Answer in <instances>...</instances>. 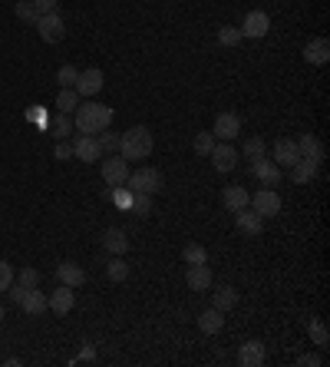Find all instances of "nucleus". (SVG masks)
<instances>
[{"label":"nucleus","instance_id":"nucleus-1","mask_svg":"<svg viewBox=\"0 0 330 367\" xmlns=\"http://www.w3.org/2000/svg\"><path fill=\"white\" fill-rule=\"evenodd\" d=\"M113 106H103V103H83L79 100V106L73 109V126L76 133H86V136H99L103 129H109L113 126Z\"/></svg>","mask_w":330,"mask_h":367},{"label":"nucleus","instance_id":"nucleus-2","mask_svg":"<svg viewBox=\"0 0 330 367\" xmlns=\"http://www.w3.org/2000/svg\"><path fill=\"white\" fill-rule=\"evenodd\" d=\"M152 146H155V136H152L149 126H129L126 133H119V156L126 159V162L149 159Z\"/></svg>","mask_w":330,"mask_h":367},{"label":"nucleus","instance_id":"nucleus-3","mask_svg":"<svg viewBox=\"0 0 330 367\" xmlns=\"http://www.w3.org/2000/svg\"><path fill=\"white\" fill-rule=\"evenodd\" d=\"M126 189H133V192H149V196H159L165 189V179L159 169H135V172H129V179H126Z\"/></svg>","mask_w":330,"mask_h":367},{"label":"nucleus","instance_id":"nucleus-4","mask_svg":"<svg viewBox=\"0 0 330 367\" xmlns=\"http://www.w3.org/2000/svg\"><path fill=\"white\" fill-rule=\"evenodd\" d=\"M37 33H40V40L43 44H60L63 37H66V23H63V17L57 10H50V14H40V20L33 23Z\"/></svg>","mask_w":330,"mask_h":367},{"label":"nucleus","instance_id":"nucleus-5","mask_svg":"<svg viewBox=\"0 0 330 367\" xmlns=\"http://www.w3.org/2000/svg\"><path fill=\"white\" fill-rule=\"evenodd\" d=\"M99 172H103V182L109 185V189H119V185H126V179H129V162L116 153L99 162Z\"/></svg>","mask_w":330,"mask_h":367},{"label":"nucleus","instance_id":"nucleus-6","mask_svg":"<svg viewBox=\"0 0 330 367\" xmlns=\"http://www.w3.org/2000/svg\"><path fill=\"white\" fill-rule=\"evenodd\" d=\"M251 176H255L264 189H274V185H281V179H284V169L278 166L274 159L261 156V159H255V162H251Z\"/></svg>","mask_w":330,"mask_h":367},{"label":"nucleus","instance_id":"nucleus-7","mask_svg":"<svg viewBox=\"0 0 330 367\" xmlns=\"http://www.w3.org/2000/svg\"><path fill=\"white\" fill-rule=\"evenodd\" d=\"M248 205H251L261 218H274V215H281V196H278L274 189H258L255 196L248 199Z\"/></svg>","mask_w":330,"mask_h":367},{"label":"nucleus","instance_id":"nucleus-8","mask_svg":"<svg viewBox=\"0 0 330 367\" xmlns=\"http://www.w3.org/2000/svg\"><path fill=\"white\" fill-rule=\"evenodd\" d=\"M73 156L79 159V162H99V159H103L99 139L86 136V133H76V136H73Z\"/></svg>","mask_w":330,"mask_h":367},{"label":"nucleus","instance_id":"nucleus-9","mask_svg":"<svg viewBox=\"0 0 330 367\" xmlns=\"http://www.w3.org/2000/svg\"><path fill=\"white\" fill-rule=\"evenodd\" d=\"M211 136L222 139V142H231V139L241 136V116L238 113H218V120L211 126Z\"/></svg>","mask_w":330,"mask_h":367},{"label":"nucleus","instance_id":"nucleus-10","mask_svg":"<svg viewBox=\"0 0 330 367\" xmlns=\"http://www.w3.org/2000/svg\"><path fill=\"white\" fill-rule=\"evenodd\" d=\"M103 83H106L103 70H96V66H93V70H79L73 90L79 93V100H90V96H96V93L103 90Z\"/></svg>","mask_w":330,"mask_h":367},{"label":"nucleus","instance_id":"nucleus-11","mask_svg":"<svg viewBox=\"0 0 330 367\" xmlns=\"http://www.w3.org/2000/svg\"><path fill=\"white\" fill-rule=\"evenodd\" d=\"M238 30H241V37H248V40H261V37H268V30H271V17L264 14V10H251Z\"/></svg>","mask_w":330,"mask_h":367},{"label":"nucleus","instance_id":"nucleus-12","mask_svg":"<svg viewBox=\"0 0 330 367\" xmlns=\"http://www.w3.org/2000/svg\"><path fill=\"white\" fill-rule=\"evenodd\" d=\"M235 225H238L241 235H248V238H258L261 232H264V218L251 209V205H244V209H238L235 212Z\"/></svg>","mask_w":330,"mask_h":367},{"label":"nucleus","instance_id":"nucleus-13","mask_svg":"<svg viewBox=\"0 0 330 367\" xmlns=\"http://www.w3.org/2000/svg\"><path fill=\"white\" fill-rule=\"evenodd\" d=\"M208 159H211V166L218 169V172H231V169L238 166V149L231 146V142H215V149L208 153Z\"/></svg>","mask_w":330,"mask_h":367},{"label":"nucleus","instance_id":"nucleus-14","mask_svg":"<svg viewBox=\"0 0 330 367\" xmlns=\"http://www.w3.org/2000/svg\"><path fill=\"white\" fill-rule=\"evenodd\" d=\"M17 308H20L23 314H30V318H40V314H46V294L40 291V285H37V288H23V294H20Z\"/></svg>","mask_w":330,"mask_h":367},{"label":"nucleus","instance_id":"nucleus-15","mask_svg":"<svg viewBox=\"0 0 330 367\" xmlns=\"http://www.w3.org/2000/svg\"><path fill=\"white\" fill-rule=\"evenodd\" d=\"M73 305H76V288H70V285H60V288L46 298V308H50L53 314H60V318L63 314H70Z\"/></svg>","mask_w":330,"mask_h":367},{"label":"nucleus","instance_id":"nucleus-16","mask_svg":"<svg viewBox=\"0 0 330 367\" xmlns=\"http://www.w3.org/2000/svg\"><path fill=\"white\" fill-rule=\"evenodd\" d=\"M185 285H188L192 291H211L215 275H211L208 261H202V265H188V272H185Z\"/></svg>","mask_w":330,"mask_h":367},{"label":"nucleus","instance_id":"nucleus-17","mask_svg":"<svg viewBox=\"0 0 330 367\" xmlns=\"http://www.w3.org/2000/svg\"><path fill=\"white\" fill-rule=\"evenodd\" d=\"M271 159H274V162H278L281 169H291L300 159L298 142H294V139H284V136H281L278 142H274V149H271Z\"/></svg>","mask_w":330,"mask_h":367},{"label":"nucleus","instance_id":"nucleus-18","mask_svg":"<svg viewBox=\"0 0 330 367\" xmlns=\"http://www.w3.org/2000/svg\"><path fill=\"white\" fill-rule=\"evenodd\" d=\"M287 172H291V182L294 185H311L317 179V172H320V162H314V159H298Z\"/></svg>","mask_w":330,"mask_h":367},{"label":"nucleus","instance_id":"nucleus-19","mask_svg":"<svg viewBox=\"0 0 330 367\" xmlns=\"http://www.w3.org/2000/svg\"><path fill=\"white\" fill-rule=\"evenodd\" d=\"M304 60L314 63V66H324V63L330 60L327 37H314V40H307V46H304Z\"/></svg>","mask_w":330,"mask_h":367},{"label":"nucleus","instance_id":"nucleus-20","mask_svg":"<svg viewBox=\"0 0 330 367\" xmlns=\"http://www.w3.org/2000/svg\"><path fill=\"white\" fill-rule=\"evenodd\" d=\"M294 142H298L300 159H314V162H324V142H320L314 133H304V136L294 139Z\"/></svg>","mask_w":330,"mask_h":367},{"label":"nucleus","instance_id":"nucleus-21","mask_svg":"<svg viewBox=\"0 0 330 367\" xmlns=\"http://www.w3.org/2000/svg\"><path fill=\"white\" fill-rule=\"evenodd\" d=\"M57 278H60V285L79 288V285L86 281V272H83V265H76V261H60V265H57Z\"/></svg>","mask_w":330,"mask_h":367},{"label":"nucleus","instance_id":"nucleus-22","mask_svg":"<svg viewBox=\"0 0 330 367\" xmlns=\"http://www.w3.org/2000/svg\"><path fill=\"white\" fill-rule=\"evenodd\" d=\"M238 364L241 367L264 364V344H261V341H244V344L238 348Z\"/></svg>","mask_w":330,"mask_h":367},{"label":"nucleus","instance_id":"nucleus-23","mask_svg":"<svg viewBox=\"0 0 330 367\" xmlns=\"http://www.w3.org/2000/svg\"><path fill=\"white\" fill-rule=\"evenodd\" d=\"M248 199H251V192H248L244 185H225V189H222V202H225L228 212H238V209H244V205H248Z\"/></svg>","mask_w":330,"mask_h":367},{"label":"nucleus","instance_id":"nucleus-24","mask_svg":"<svg viewBox=\"0 0 330 367\" xmlns=\"http://www.w3.org/2000/svg\"><path fill=\"white\" fill-rule=\"evenodd\" d=\"M103 248L109 255H126V252H129V235L122 229H106L103 232Z\"/></svg>","mask_w":330,"mask_h":367},{"label":"nucleus","instance_id":"nucleus-25","mask_svg":"<svg viewBox=\"0 0 330 367\" xmlns=\"http://www.w3.org/2000/svg\"><path fill=\"white\" fill-rule=\"evenodd\" d=\"M198 328H202L205 335H218V331L225 328V311H218V308H205V311L198 314Z\"/></svg>","mask_w":330,"mask_h":367},{"label":"nucleus","instance_id":"nucleus-26","mask_svg":"<svg viewBox=\"0 0 330 367\" xmlns=\"http://www.w3.org/2000/svg\"><path fill=\"white\" fill-rule=\"evenodd\" d=\"M238 305V291L231 288V285H222V288L211 291V308H218V311H231V308Z\"/></svg>","mask_w":330,"mask_h":367},{"label":"nucleus","instance_id":"nucleus-27","mask_svg":"<svg viewBox=\"0 0 330 367\" xmlns=\"http://www.w3.org/2000/svg\"><path fill=\"white\" fill-rule=\"evenodd\" d=\"M73 116L70 113H57V116H50V136L53 139H70L73 136Z\"/></svg>","mask_w":330,"mask_h":367},{"label":"nucleus","instance_id":"nucleus-28","mask_svg":"<svg viewBox=\"0 0 330 367\" xmlns=\"http://www.w3.org/2000/svg\"><path fill=\"white\" fill-rule=\"evenodd\" d=\"M307 335H311V341H314L317 348H327V344H330L327 324L320 321V318H311V321H307Z\"/></svg>","mask_w":330,"mask_h":367},{"label":"nucleus","instance_id":"nucleus-29","mask_svg":"<svg viewBox=\"0 0 330 367\" xmlns=\"http://www.w3.org/2000/svg\"><path fill=\"white\" fill-rule=\"evenodd\" d=\"M182 261H185V265H202V261H208V252H205V245L188 242L185 248H182Z\"/></svg>","mask_w":330,"mask_h":367},{"label":"nucleus","instance_id":"nucleus-30","mask_svg":"<svg viewBox=\"0 0 330 367\" xmlns=\"http://www.w3.org/2000/svg\"><path fill=\"white\" fill-rule=\"evenodd\" d=\"M106 275H109V281H126V278H129L126 258H122V255H113V261L106 265Z\"/></svg>","mask_w":330,"mask_h":367},{"label":"nucleus","instance_id":"nucleus-31","mask_svg":"<svg viewBox=\"0 0 330 367\" xmlns=\"http://www.w3.org/2000/svg\"><path fill=\"white\" fill-rule=\"evenodd\" d=\"M76 106H79V93H76L73 86H70V90H60V93H57V109H60V113H70V116H73Z\"/></svg>","mask_w":330,"mask_h":367},{"label":"nucleus","instance_id":"nucleus-32","mask_svg":"<svg viewBox=\"0 0 330 367\" xmlns=\"http://www.w3.org/2000/svg\"><path fill=\"white\" fill-rule=\"evenodd\" d=\"M241 153H244V159L255 162V159H261V156H268V142H264L261 136H255V139H248V142L241 146Z\"/></svg>","mask_w":330,"mask_h":367},{"label":"nucleus","instance_id":"nucleus-33","mask_svg":"<svg viewBox=\"0 0 330 367\" xmlns=\"http://www.w3.org/2000/svg\"><path fill=\"white\" fill-rule=\"evenodd\" d=\"M14 14L23 20V23H37L40 20V10L33 7V0H17V7H14Z\"/></svg>","mask_w":330,"mask_h":367},{"label":"nucleus","instance_id":"nucleus-34","mask_svg":"<svg viewBox=\"0 0 330 367\" xmlns=\"http://www.w3.org/2000/svg\"><path fill=\"white\" fill-rule=\"evenodd\" d=\"M76 77H79V70L70 66V63H63L60 70H57V86H60V90H70V86H76Z\"/></svg>","mask_w":330,"mask_h":367},{"label":"nucleus","instance_id":"nucleus-35","mask_svg":"<svg viewBox=\"0 0 330 367\" xmlns=\"http://www.w3.org/2000/svg\"><path fill=\"white\" fill-rule=\"evenodd\" d=\"M215 142H218V139L211 136V133H198V136H195V142H192V149H195V156H202V159H208V153L215 149Z\"/></svg>","mask_w":330,"mask_h":367},{"label":"nucleus","instance_id":"nucleus-36","mask_svg":"<svg viewBox=\"0 0 330 367\" xmlns=\"http://www.w3.org/2000/svg\"><path fill=\"white\" fill-rule=\"evenodd\" d=\"M99 149H103V153H119V133H113V129H103V133H99Z\"/></svg>","mask_w":330,"mask_h":367},{"label":"nucleus","instance_id":"nucleus-37","mask_svg":"<svg viewBox=\"0 0 330 367\" xmlns=\"http://www.w3.org/2000/svg\"><path fill=\"white\" fill-rule=\"evenodd\" d=\"M14 281L20 288H37L40 285V272L37 268H20V275H14Z\"/></svg>","mask_w":330,"mask_h":367},{"label":"nucleus","instance_id":"nucleus-38","mask_svg":"<svg viewBox=\"0 0 330 367\" xmlns=\"http://www.w3.org/2000/svg\"><path fill=\"white\" fill-rule=\"evenodd\" d=\"M129 212L149 215L152 212V196H149V192H133V209H129Z\"/></svg>","mask_w":330,"mask_h":367},{"label":"nucleus","instance_id":"nucleus-39","mask_svg":"<svg viewBox=\"0 0 330 367\" xmlns=\"http://www.w3.org/2000/svg\"><path fill=\"white\" fill-rule=\"evenodd\" d=\"M241 40H244V37H241L238 27H222V30H218V44L222 46H238Z\"/></svg>","mask_w":330,"mask_h":367},{"label":"nucleus","instance_id":"nucleus-40","mask_svg":"<svg viewBox=\"0 0 330 367\" xmlns=\"http://www.w3.org/2000/svg\"><path fill=\"white\" fill-rule=\"evenodd\" d=\"M113 202L119 205V209H133V189H126V185H119V189H113Z\"/></svg>","mask_w":330,"mask_h":367},{"label":"nucleus","instance_id":"nucleus-41","mask_svg":"<svg viewBox=\"0 0 330 367\" xmlns=\"http://www.w3.org/2000/svg\"><path fill=\"white\" fill-rule=\"evenodd\" d=\"M10 285H14V265L0 258V291H7Z\"/></svg>","mask_w":330,"mask_h":367},{"label":"nucleus","instance_id":"nucleus-42","mask_svg":"<svg viewBox=\"0 0 330 367\" xmlns=\"http://www.w3.org/2000/svg\"><path fill=\"white\" fill-rule=\"evenodd\" d=\"M27 120H30V122H40V129H50V113H43L40 106H30V109H27Z\"/></svg>","mask_w":330,"mask_h":367},{"label":"nucleus","instance_id":"nucleus-43","mask_svg":"<svg viewBox=\"0 0 330 367\" xmlns=\"http://www.w3.org/2000/svg\"><path fill=\"white\" fill-rule=\"evenodd\" d=\"M53 156H57V159H73V142H70V139H57Z\"/></svg>","mask_w":330,"mask_h":367},{"label":"nucleus","instance_id":"nucleus-44","mask_svg":"<svg viewBox=\"0 0 330 367\" xmlns=\"http://www.w3.org/2000/svg\"><path fill=\"white\" fill-rule=\"evenodd\" d=\"M73 364H96V348H93V344H86V348L73 357Z\"/></svg>","mask_w":330,"mask_h":367},{"label":"nucleus","instance_id":"nucleus-45","mask_svg":"<svg viewBox=\"0 0 330 367\" xmlns=\"http://www.w3.org/2000/svg\"><path fill=\"white\" fill-rule=\"evenodd\" d=\"M298 364H300V367H320L324 361H320L317 354H300V357H298Z\"/></svg>","mask_w":330,"mask_h":367},{"label":"nucleus","instance_id":"nucleus-46","mask_svg":"<svg viewBox=\"0 0 330 367\" xmlns=\"http://www.w3.org/2000/svg\"><path fill=\"white\" fill-rule=\"evenodd\" d=\"M57 3H60V0H33V7H37L40 14H50V10H57Z\"/></svg>","mask_w":330,"mask_h":367},{"label":"nucleus","instance_id":"nucleus-47","mask_svg":"<svg viewBox=\"0 0 330 367\" xmlns=\"http://www.w3.org/2000/svg\"><path fill=\"white\" fill-rule=\"evenodd\" d=\"M0 324H3V305H0Z\"/></svg>","mask_w":330,"mask_h":367}]
</instances>
